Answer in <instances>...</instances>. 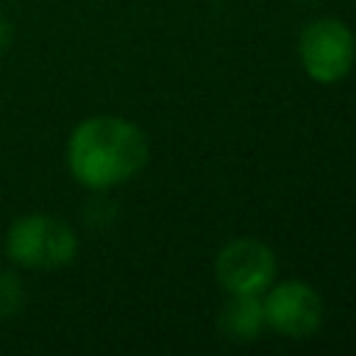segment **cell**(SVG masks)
I'll return each mask as SVG.
<instances>
[{"label": "cell", "instance_id": "cell-1", "mask_svg": "<svg viewBox=\"0 0 356 356\" xmlns=\"http://www.w3.org/2000/svg\"><path fill=\"white\" fill-rule=\"evenodd\" d=\"M67 170L83 189L106 192L136 178L150 156L145 131L114 114L81 120L67 139Z\"/></svg>", "mask_w": 356, "mask_h": 356}, {"label": "cell", "instance_id": "cell-2", "mask_svg": "<svg viewBox=\"0 0 356 356\" xmlns=\"http://www.w3.org/2000/svg\"><path fill=\"white\" fill-rule=\"evenodd\" d=\"M3 253L17 267L53 273L72 264L78 256V234L61 217L44 211L22 214L6 228Z\"/></svg>", "mask_w": 356, "mask_h": 356}, {"label": "cell", "instance_id": "cell-3", "mask_svg": "<svg viewBox=\"0 0 356 356\" xmlns=\"http://www.w3.org/2000/svg\"><path fill=\"white\" fill-rule=\"evenodd\" d=\"M298 56L303 72L317 83L342 81L356 61L353 31L337 17H317L303 25L298 36Z\"/></svg>", "mask_w": 356, "mask_h": 356}, {"label": "cell", "instance_id": "cell-4", "mask_svg": "<svg viewBox=\"0 0 356 356\" xmlns=\"http://www.w3.org/2000/svg\"><path fill=\"white\" fill-rule=\"evenodd\" d=\"M214 275L228 295H261L275 278V253L256 236H236L220 248Z\"/></svg>", "mask_w": 356, "mask_h": 356}, {"label": "cell", "instance_id": "cell-5", "mask_svg": "<svg viewBox=\"0 0 356 356\" xmlns=\"http://www.w3.org/2000/svg\"><path fill=\"white\" fill-rule=\"evenodd\" d=\"M261 309L267 328L289 339H306L317 334L323 323V298L312 284L298 278L270 284L261 298Z\"/></svg>", "mask_w": 356, "mask_h": 356}, {"label": "cell", "instance_id": "cell-6", "mask_svg": "<svg viewBox=\"0 0 356 356\" xmlns=\"http://www.w3.org/2000/svg\"><path fill=\"white\" fill-rule=\"evenodd\" d=\"M264 309L259 295H231L220 312V331L231 342H253L264 331Z\"/></svg>", "mask_w": 356, "mask_h": 356}, {"label": "cell", "instance_id": "cell-7", "mask_svg": "<svg viewBox=\"0 0 356 356\" xmlns=\"http://www.w3.org/2000/svg\"><path fill=\"white\" fill-rule=\"evenodd\" d=\"M22 303H25V289L19 275L14 270H0V317L19 314Z\"/></svg>", "mask_w": 356, "mask_h": 356}, {"label": "cell", "instance_id": "cell-8", "mask_svg": "<svg viewBox=\"0 0 356 356\" xmlns=\"http://www.w3.org/2000/svg\"><path fill=\"white\" fill-rule=\"evenodd\" d=\"M11 39H14V28H11L8 17H6V14H0V56L11 47Z\"/></svg>", "mask_w": 356, "mask_h": 356}]
</instances>
